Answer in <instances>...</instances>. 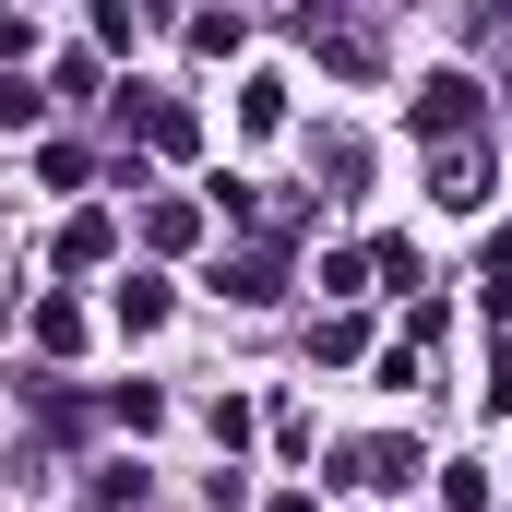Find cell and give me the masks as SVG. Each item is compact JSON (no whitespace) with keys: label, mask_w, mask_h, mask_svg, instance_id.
<instances>
[{"label":"cell","mask_w":512,"mask_h":512,"mask_svg":"<svg viewBox=\"0 0 512 512\" xmlns=\"http://www.w3.org/2000/svg\"><path fill=\"white\" fill-rule=\"evenodd\" d=\"M477 120V84H465V72H429V84H417V131H465Z\"/></svg>","instance_id":"6da1fadb"},{"label":"cell","mask_w":512,"mask_h":512,"mask_svg":"<svg viewBox=\"0 0 512 512\" xmlns=\"http://www.w3.org/2000/svg\"><path fill=\"white\" fill-rule=\"evenodd\" d=\"M310 36H322L346 72H370V60H382V36H370V24H322V12H310Z\"/></svg>","instance_id":"7a4b0ae2"},{"label":"cell","mask_w":512,"mask_h":512,"mask_svg":"<svg viewBox=\"0 0 512 512\" xmlns=\"http://www.w3.org/2000/svg\"><path fill=\"white\" fill-rule=\"evenodd\" d=\"M120 322H131V334H155V322H167V286H155V274H131V286H120Z\"/></svg>","instance_id":"3957f363"},{"label":"cell","mask_w":512,"mask_h":512,"mask_svg":"<svg viewBox=\"0 0 512 512\" xmlns=\"http://www.w3.org/2000/svg\"><path fill=\"white\" fill-rule=\"evenodd\" d=\"M96 512H143V465H96Z\"/></svg>","instance_id":"277c9868"},{"label":"cell","mask_w":512,"mask_h":512,"mask_svg":"<svg viewBox=\"0 0 512 512\" xmlns=\"http://www.w3.org/2000/svg\"><path fill=\"white\" fill-rule=\"evenodd\" d=\"M441 203H489V167L477 155H441Z\"/></svg>","instance_id":"5b68a950"},{"label":"cell","mask_w":512,"mask_h":512,"mask_svg":"<svg viewBox=\"0 0 512 512\" xmlns=\"http://www.w3.org/2000/svg\"><path fill=\"white\" fill-rule=\"evenodd\" d=\"M405 465H417V453H405V441H370V453H358V489H393V477H405Z\"/></svg>","instance_id":"8992f818"}]
</instances>
